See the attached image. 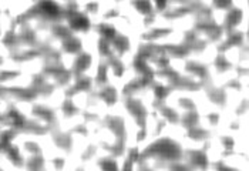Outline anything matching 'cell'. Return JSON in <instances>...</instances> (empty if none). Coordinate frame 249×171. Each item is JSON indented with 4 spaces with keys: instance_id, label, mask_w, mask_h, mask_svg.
<instances>
[{
    "instance_id": "obj_1",
    "label": "cell",
    "mask_w": 249,
    "mask_h": 171,
    "mask_svg": "<svg viewBox=\"0 0 249 171\" xmlns=\"http://www.w3.org/2000/svg\"><path fill=\"white\" fill-rule=\"evenodd\" d=\"M73 27H76V29H80V30H85L88 27V20L83 16H78L76 17L74 20H73Z\"/></svg>"
},
{
    "instance_id": "obj_2",
    "label": "cell",
    "mask_w": 249,
    "mask_h": 171,
    "mask_svg": "<svg viewBox=\"0 0 249 171\" xmlns=\"http://www.w3.org/2000/svg\"><path fill=\"white\" fill-rule=\"evenodd\" d=\"M42 7H43V10H44V12H47L49 14H56V13H57V10H59V9H57V6H56L54 3L49 2V0H47V2H43Z\"/></svg>"
},
{
    "instance_id": "obj_3",
    "label": "cell",
    "mask_w": 249,
    "mask_h": 171,
    "mask_svg": "<svg viewBox=\"0 0 249 171\" xmlns=\"http://www.w3.org/2000/svg\"><path fill=\"white\" fill-rule=\"evenodd\" d=\"M104 33H106L107 37H113V36H114V30L113 29H104Z\"/></svg>"
},
{
    "instance_id": "obj_4",
    "label": "cell",
    "mask_w": 249,
    "mask_h": 171,
    "mask_svg": "<svg viewBox=\"0 0 249 171\" xmlns=\"http://www.w3.org/2000/svg\"><path fill=\"white\" fill-rule=\"evenodd\" d=\"M165 2H167V0H157V4H158V7H164V6H165Z\"/></svg>"
}]
</instances>
